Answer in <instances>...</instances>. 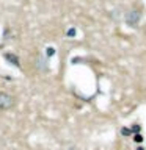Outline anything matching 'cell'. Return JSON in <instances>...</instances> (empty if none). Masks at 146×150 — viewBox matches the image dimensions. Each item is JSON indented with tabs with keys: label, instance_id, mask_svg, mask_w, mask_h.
I'll use <instances>...</instances> for the list:
<instances>
[{
	"label": "cell",
	"instance_id": "cell-1",
	"mask_svg": "<svg viewBox=\"0 0 146 150\" xmlns=\"http://www.w3.org/2000/svg\"><path fill=\"white\" fill-rule=\"evenodd\" d=\"M16 105V98L6 92H0V111H8Z\"/></svg>",
	"mask_w": 146,
	"mask_h": 150
}]
</instances>
